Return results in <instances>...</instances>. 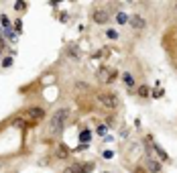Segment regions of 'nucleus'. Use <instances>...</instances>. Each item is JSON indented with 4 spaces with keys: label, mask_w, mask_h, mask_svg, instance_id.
<instances>
[{
    "label": "nucleus",
    "mask_w": 177,
    "mask_h": 173,
    "mask_svg": "<svg viewBox=\"0 0 177 173\" xmlns=\"http://www.w3.org/2000/svg\"><path fill=\"white\" fill-rule=\"evenodd\" d=\"M67 116H69L67 108H59V110L49 118V124H47V134L49 137H57V134L63 133L65 122H67Z\"/></svg>",
    "instance_id": "nucleus-1"
},
{
    "label": "nucleus",
    "mask_w": 177,
    "mask_h": 173,
    "mask_svg": "<svg viewBox=\"0 0 177 173\" xmlns=\"http://www.w3.org/2000/svg\"><path fill=\"white\" fill-rule=\"evenodd\" d=\"M98 102H100L104 108H108V110H114V108L118 106L116 94H110V92H100L98 94Z\"/></svg>",
    "instance_id": "nucleus-2"
},
{
    "label": "nucleus",
    "mask_w": 177,
    "mask_h": 173,
    "mask_svg": "<svg viewBox=\"0 0 177 173\" xmlns=\"http://www.w3.org/2000/svg\"><path fill=\"white\" fill-rule=\"evenodd\" d=\"M116 75H118V71H116V69H110V67H102V69L98 71V80L102 81V84H110V81L114 80Z\"/></svg>",
    "instance_id": "nucleus-3"
},
{
    "label": "nucleus",
    "mask_w": 177,
    "mask_h": 173,
    "mask_svg": "<svg viewBox=\"0 0 177 173\" xmlns=\"http://www.w3.org/2000/svg\"><path fill=\"white\" fill-rule=\"evenodd\" d=\"M128 22H130V25H132L134 29H145V27H147V20H145L141 14H134V16H130Z\"/></svg>",
    "instance_id": "nucleus-4"
},
{
    "label": "nucleus",
    "mask_w": 177,
    "mask_h": 173,
    "mask_svg": "<svg viewBox=\"0 0 177 173\" xmlns=\"http://www.w3.org/2000/svg\"><path fill=\"white\" fill-rule=\"evenodd\" d=\"M27 116L33 118V120H41V118H45V110H43V108H29Z\"/></svg>",
    "instance_id": "nucleus-5"
},
{
    "label": "nucleus",
    "mask_w": 177,
    "mask_h": 173,
    "mask_svg": "<svg viewBox=\"0 0 177 173\" xmlns=\"http://www.w3.org/2000/svg\"><path fill=\"white\" fill-rule=\"evenodd\" d=\"M108 12L106 10H102V8H98V10H94V20L96 22H100V25H104V22H108Z\"/></svg>",
    "instance_id": "nucleus-6"
},
{
    "label": "nucleus",
    "mask_w": 177,
    "mask_h": 173,
    "mask_svg": "<svg viewBox=\"0 0 177 173\" xmlns=\"http://www.w3.org/2000/svg\"><path fill=\"white\" fill-rule=\"evenodd\" d=\"M145 163H147V169H149L151 173H159V171H161V163H159V161L147 157V159H145Z\"/></svg>",
    "instance_id": "nucleus-7"
},
{
    "label": "nucleus",
    "mask_w": 177,
    "mask_h": 173,
    "mask_svg": "<svg viewBox=\"0 0 177 173\" xmlns=\"http://www.w3.org/2000/svg\"><path fill=\"white\" fill-rule=\"evenodd\" d=\"M149 143H151V147L155 149V153L159 155V157H161V159H163V161H167V153H165L163 149H161V147L157 145V143H155V140H153V139H149Z\"/></svg>",
    "instance_id": "nucleus-8"
},
{
    "label": "nucleus",
    "mask_w": 177,
    "mask_h": 173,
    "mask_svg": "<svg viewBox=\"0 0 177 173\" xmlns=\"http://www.w3.org/2000/svg\"><path fill=\"white\" fill-rule=\"evenodd\" d=\"M122 80H124V84H126V88H128V90H132V88H134V78H132L128 71L122 75Z\"/></svg>",
    "instance_id": "nucleus-9"
},
{
    "label": "nucleus",
    "mask_w": 177,
    "mask_h": 173,
    "mask_svg": "<svg viewBox=\"0 0 177 173\" xmlns=\"http://www.w3.org/2000/svg\"><path fill=\"white\" fill-rule=\"evenodd\" d=\"M63 173H82L80 171V165H69V167H65V169H63Z\"/></svg>",
    "instance_id": "nucleus-10"
},
{
    "label": "nucleus",
    "mask_w": 177,
    "mask_h": 173,
    "mask_svg": "<svg viewBox=\"0 0 177 173\" xmlns=\"http://www.w3.org/2000/svg\"><path fill=\"white\" fill-rule=\"evenodd\" d=\"M116 22H120V25H124V22H128V16L124 12H118L116 14Z\"/></svg>",
    "instance_id": "nucleus-11"
},
{
    "label": "nucleus",
    "mask_w": 177,
    "mask_h": 173,
    "mask_svg": "<svg viewBox=\"0 0 177 173\" xmlns=\"http://www.w3.org/2000/svg\"><path fill=\"white\" fill-rule=\"evenodd\" d=\"M0 22H2V27H10V20H8V16L6 14H0Z\"/></svg>",
    "instance_id": "nucleus-12"
},
{
    "label": "nucleus",
    "mask_w": 177,
    "mask_h": 173,
    "mask_svg": "<svg viewBox=\"0 0 177 173\" xmlns=\"http://www.w3.org/2000/svg\"><path fill=\"white\" fill-rule=\"evenodd\" d=\"M106 37H108V39H118V33H116L114 29H108V31H106Z\"/></svg>",
    "instance_id": "nucleus-13"
},
{
    "label": "nucleus",
    "mask_w": 177,
    "mask_h": 173,
    "mask_svg": "<svg viewBox=\"0 0 177 173\" xmlns=\"http://www.w3.org/2000/svg\"><path fill=\"white\" fill-rule=\"evenodd\" d=\"M25 6H27V2H22V0H16L14 2V8L16 10H25Z\"/></svg>",
    "instance_id": "nucleus-14"
},
{
    "label": "nucleus",
    "mask_w": 177,
    "mask_h": 173,
    "mask_svg": "<svg viewBox=\"0 0 177 173\" xmlns=\"http://www.w3.org/2000/svg\"><path fill=\"white\" fill-rule=\"evenodd\" d=\"M69 55H71V57H80V51H77V47H75V45L69 47Z\"/></svg>",
    "instance_id": "nucleus-15"
},
{
    "label": "nucleus",
    "mask_w": 177,
    "mask_h": 173,
    "mask_svg": "<svg viewBox=\"0 0 177 173\" xmlns=\"http://www.w3.org/2000/svg\"><path fill=\"white\" fill-rule=\"evenodd\" d=\"M57 155H59V157H67L69 149H67V147H59V153H57Z\"/></svg>",
    "instance_id": "nucleus-16"
},
{
    "label": "nucleus",
    "mask_w": 177,
    "mask_h": 173,
    "mask_svg": "<svg viewBox=\"0 0 177 173\" xmlns=\"http://www.w3.org/2000/svg\"><path fill=\"white\" fill-rule=\"evenodd\" d=\"M80 139H82L83 143H88V140H90V133H88V130H83V133L80 134Z\"/></svg>",
    "instance_id": "nucleus-17"
},
{
    "label": "nucleus",
    "mask_w": 177,
    "mask_h": 173,
    "mask_svg": "<svg viewBox=\"0 0 177 173\" xmlns=\"http://www.w3.org/2000/svg\"><path fill=\"white\" fill-rule=\"evenodd\" d=\"M138 94H141V96H143V98H145V96H147V94H149V88H138Z\"/></svg>",
    "instance_id": "nucleus-18"
},
{
    "label": "nucleus",
    "mask_w": 177,
    "mask_h": 173,
    "mask_svg": "<svg viewBox=\"0 0 177 173\" xmlns=\"http://www.w3.org/2000/svg\"><path fill=\"white\" fill-rule=\"evenodd\" d=\"M2 65H4V67H10V65H12V59H10V57H6V59L2 61Z\"/></svg>",
    "instance_id": "nucleus-19"
},
{
    "label": "nucleus",
    "mask_w": 177,
    "mask_h": 173,
    "mask_svg": "<svg viewBox=\"0 0 177 173\" xmlns=\"http://www.w3.org/2000/svg\"><path fill=\"white\" fill-rule=\"evenodd\" d=\"M98 134H106V124H100L98 126Z\"/></svg>",
    "instance_id": "nucleus-20"
},
{
    "label": "nucleus",
    "mask_w": 177,
    "mask_h": 173,
    "mask_svg": "<svg viewBox=\"0 0 177 173\" xmlns=\"http://www.w3.org/2000/svg\"><path fill=\"white\" fill-rule=\"evenodd\" d=\"M6 37H8V41H14V39H16V33H12V31H8V33H6Z\"/></svg>",
    "instance_id": "nucleus-21"
},
{
    "label": "nucleus",
    "mask_w": 177,
    "mask_h": 173,
    "mask_svg": "<svg viewBox=\"0 0 177 173\" xmlns=\"http://www.w3.org/2000/svg\"><path fill=\"white\" fill-rule=\"evenodd\" d=\"M153 96H155V98H159V96H163V90H155V92H153Z\"/></svg>",
    "instance_id": "nucleus-22"
},
{
    "label": "nucleus",
    "mask_w": 177,
    "mask_h": 173,
    "mask_svg": "<svg viewBox=\"0 0 177 173\" xmlns=\"http://www.w3.org/2000/svg\"><path fill=\"white\" fill-rule=\"evenodd\" d=\"M175 10H177V2H175Z\"/></svg>",
    "instance_id": "nucleus-23"
}]
</instances>
